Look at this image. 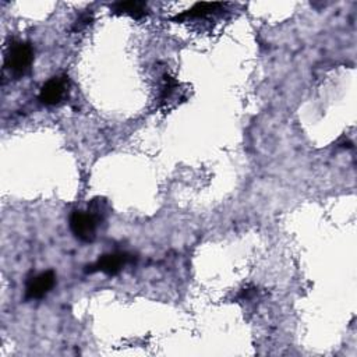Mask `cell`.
I'll return each instance as SVG.
<instances>
[{
  "mask_svg": "<svg viewBox=\"0 0 357 357\" xmlns=\"http://www.w3.org/2000/svg\"><path fill=\"white\" fill-rule=\"evenodd\" d=\"M107 206H106V201L102 198H95L91 201V204L88 205V212L96 218L98 222H102L106 216Z\"/></svg>",
  "mask_w": 357,
  "mask_h": 357,
  "instance_id": "8",
  "label": "cell"
},
{
  "mask_svg": "<svg viewBox=\"0 0 357 357\" xmlns=\"http://www.w3.org/2000/svg\"><path fill=\"white\" fill-rule=\"evenodd\" d=\"M131 257L128 254L124 252H113V254H105L102 257H99V259L88 266L89 269H86V272H103L106 275H117L128 262H131Z\"/></svg>",
  "mask_w": 357,
  "mask_h": 357,
  "instance_id": "4",
  "label": "cell"
},
{
  "mask_svg": "<svg viewBox=\"0 0 357 357\" xmlns=\"http://www.w3.org/2000/svg\"><path fill=\"white\" fill-rule=\"evenodd\" d=\"M56 275L53 271H46L32 276L26 283V298H42L45 297L54 286Z\"/></svg>",
  "mask_w": 357,
  "mask_h": 357,
  "instance_id": "5",
  "label": "cell"
},
{
  "mask_svg": "<svg viewBox=\"0 0 357 357\" xmlns=\"http://www.w3.org/2000/svg\"><path fill=\"white\" fill-rule=\"evenodd\" d=\"M33 61V49L29 43L14 40L8 45L4 64L15 75H24L29 71Z\"/></svg>",
  "mask_w": 357,
  "mask_h": 357,
  "instance_id": "1",
  "label": "cell"
},
{
  "mask_svg": "<svg viewBox=\"0 0 357 357\" xmlns=\"http://www.w3.org/2000/svg\"><path fill=\"white\" fill-rule=\"evenodd\" d=\"M67 89H68V77L66 75L53 77L49 81H46L40 88L39 100L43 105L56 106L66 98Z\"/></svg>",
  "mask_w": 357,
  "mask_h": 357,
  "instance_id": "3",
  "label": "cell"
},
{
  "mask_svg": "<svg viewBox=\"0 0 357 357\" xmlns=\"http://www.w3.org/2000/svg\"><path fill=\"white\" fill-rule=\"evenodd\" d=\"M112 11L116 14H127L135 20L146 15L148 7L144 1H119L112 6Z\"/></svg>",
  "mask_w": 357,
  "mask_h": 357,
  "instance_id": "7",
  "label": "cell"
},
{
  "mask_svg": "<svg viewBox=\"0 0 357 357\" xmlns=\"http://www.w3.org/2000/svg\"><path fill=\"white\" fill-rule=\"evenodd\" d=\"M91 22V14H82L78 20H77V22H75V26H74V29L77 31V29H82L84 26H86L88 24Z\"/></svg>",
  "mask_w": 357,
  "mask_h": 357,
  "instance_id": "9",
  "label": "cell"
},
{
  "mask_svg": "<svg viewBox=\"0 0 357 357\" xmlns=\"http://www.w3.org/2000/svg\"><path fill=\"white\" fill-rule=\"evenodd\" d=\"M220 7L223 4L220 3H197L194 7L190 10L181 13L180 15L174 17V21H183V20H194V18H204L206 15H211L216 11H220Z\"/></svg>",
  "mask_w": 357,
  "mask_h": 357,
  "instance_id": "6",
  "label": "cell"
},
{
  "mask_svg": "<svg viewBox=\"0 0 357 357\" xmlns=\"http://www.w3.org/2000/svg\"><path fill=\"white\" fill-rule=\"evenodd\" d=\"M70 229L73 234L84 241L91 243L96 237V229H98V220L95 216H92L88 211H73L70 215Z\"/></svg>",
  "mask_w": 357,
  "mask_h": 357,
  "instance_id": "2",
  "label": "cell"
}]
</instances>
